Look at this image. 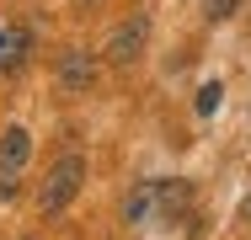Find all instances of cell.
<instances>
[{"label":"cell","mask_w":251,"mask_h":240,"mask_svg":"<svg viewBox=\"0 0 251 240\" xmlns=\"http://www.w3.org/2000/svg\"><path fill=\"white\" fill-rule=\"evenodd\" d=\"M80 182H86V160H80V155L53 160V171L43 176V192H38V208H43V214H64L70 197L80 192Z\"/></svg>","instance_id":"6da1fadb"},{"label":"cell","mask_w":251,"mask_h":240,"mask_svg":"<svg viewBox=\"0 0 251 240\" xmlns=\"http://www.w3.org/2000/svg\"><path fill=\"white\" fill-rule=\"evenodd\" d=\"M145 16H134V22H123V27H112V38H107V64H134L139 53H145Z\"/></svg>","instance_id":"7a4b0ae2"},{"label":"cell","mask_w":251,"mask_h":240,"mask_svg":"<svg viewBox=\"0 0 251 240\" xmlns=\"http://www.w3.org/2000/svg\"><path fill=\"white\" fill-rule=\"evenodd\" d=\"M59 80H64V91H86V86L97 80V59H91V53H80V48L59 53Z\"/></svg>","instance_id":"3957f363"},{"label":"cell","mask_w":251,"mask_h":240,"mask_svg":"<svg viewBox=\"0 0 251 240\" xmlns=\"http://www.w3.org/2000/svg\"><path fill=\"white\" fill-rule=\"evenodd\" d=\"M27 155H32V134L27 128H5L0 134V176H16L27 166Z\"/></svg>","instance_id":"277c9868"},{"label":"cell","mask_w":251,"mask_h":240,"mask_svg":"<svg viewBox=\"0 0 251 240\" xmlns=\"http://www.w3.org/2000/svg\"><path fill=\"white\" fill-rule=\"evenodd\" d=\"M187 203H193L187 182H155V208H160L166 219H182V214H187Z\"/></svg>","instance_id":"5b68a950"},{"label":"cell","mask_w":251,"mask_h":240,"mask_svg":"<svg viewBox=\"0 0 251 240\" xmlns=\"http://www.w3.org/2000/svg\"><path fill=\"white\" fill-rule=\"evenodd\" d=\"M27 53H32V38L22 27H0V70H16Z\"/></svg>","instance_id":"8992f818"},{"label":"cell","mask_w":251,"mask_h":240,"mask_svg":"<svg viewBox=\"0 0 251 240\" xmlns=\"http://www.w3.org/2000/svg\"><path fill=\"white\" fill-rule=\"evenodd\" d=\"M123 214H128V224H145L155 214V182H139V187L128 192V203H123Z\"/></svg>","instance_id":"52a82bcc"},{"label":"cell","mask_w":251,"mask_h":240,"mask_svg":"<svg viewBox=\"0 0 251 240\" xmlns=\"http://www.w3.org/2000/svg\"><path fill=\"white\" fill-rule=\"evenodd\" d=\"M219 101H225V86H219V80H208V86L198 91V112H219Z\"/></svg>","instance_id":"ba28073f"},{"label":"cell","mask_w":251,"mask_h":240,"mask_svg":"<svg viewBox=\"0 0 251 240\" xmlns=\"http://www.w3.org/2000/svg\"><path fill=\"white\" fill-rule=\"evenodd\" d=\"M230 11H235V0H208V16H214V22H225Z\"/></svg>","instance_id":"9c48e42d"},{"label":"cell","mask_w":251,"mask_h":240,"mask_svg":"<svg viewBox=\"0 0 251 240\" xmlns=\"http://www.w3.org/2000/svg\"><path fill=\"white\" fill-rule=\"evenodd\" d=\"M246 214H251V203H246Z\"/></svg>","instance_id":"30bf717a"}]
</instances>
